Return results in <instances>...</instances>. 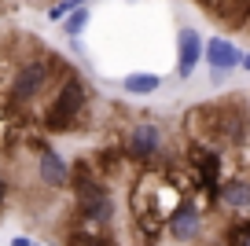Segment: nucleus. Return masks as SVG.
Returning a JSON list of instances; mask_svg holds the SVG:
<instances>
[{
	"label": "nucleus",
	"mask_w": 250,
	"mask_h": 246,
	"mask_svg": "<svg viewBox=\"0 0 250 246\" xmlns=\"http://www.w3.org/2000/svg\"><path fill=\"white\" fill-rule=\"evenodd\" d=\"M81 107H85V88H81V81H66V85H62V92L55 96V103L48 107L44 129L66 132V129L74 125V118L81 114Z\"/></svg>",
	"instance_id": "1"
},
{
	"label": "nucleus",
	"mask_w": 250,
	"mask_h": 246,
	"mask_svg": "<svg viewBox=\"0 0 250 246\" xmlns=\"http://www.w3.org/2000/svg\"><path fill=\"white\" fill-rule=\"evenodd\" d=\"M74 199H78V213L85 217V221H110V195L103 184H96V180H78V187H74Z\"/></svg>",
	"instance_id": "2"
},
{
	"label": "nucleus",
	"mask_w": 250,
	"mask_h": 246,
	"mask_svg": "<svg viewBox=\"0 0 250 246\" xmlns=\"http://www.w3.org/2000/svg\"><path fill=\"white\" fill-rule=\"evenodd\" d=\"M48 62H26L22 70L15 74V81H11V100H19V103H26V100H33V96L41 92V85L48 81Z\"/></svg>",
	"instance_id": "3"
},
{
	"label": "nucleus",
	"mask_w": 250,
	"mask_h": 246,
	"mask_svg": "<svg viewBox=\"0 0 250 246\" xmlns=\"http://www.w3.org/2000/svg\"><path fill=\"white\" fill-rule=\"evenodd\" d=\"M158 147H162V132L155 129V125H136L133 136H129V154H133L136 162H147L158 154Z\"/></svg>",
	"instance_id": "4"
},
{
	"label": "nucleus",
	"mask_w": 250,
	"mask_h": 246,
	"mask_svg": "<svg viewBox=\"0 0 250 246\" xmlns=\"http://www.w3.org/2000/svg\"><path fill=\"white\" fill-rule=\"evenodd\" d=\"M199 228H203V221H199V209L188 202V206H177L169 217V235L180 239V243H188V239H195Z\"/></svg>",
	"instance_id": "5"
},
{
	"label": "nucleus",
	"mask_w": 250,
	"mask_h": 246,
	"mask_svg": "<svg viewBox=\"0 0 250 246\" xmlns=\"http://www.w3.org/2000/svg\"><path fill=\"white\" fill-rule=\"evenodd\" d=\"M203 59V37L195 30H180V59H177V74L191 77L195 74V62Z\"/></svg>",
	"instance_id": "6"
},
{
	"label": "nucleus",
	"mask_w": 250,
	"mask_h": 246,
	"mask_svg": "<svg viewBox=\"0 0 250 246\" xmlns=\"http://www.w3.org/2000/svg\"><path fill=\"white\" fill-rule=\"evenodd\" d=\"M206 59H210L213 70H232V66H239V62H243V55L235 52L232 41L217 37V41H210V48H206Z\"/></svg>",
	"instance_id": "7"
},
{
	"label": "nucleus",
	"mask_w": 250,
	"mask_h": 246,
	"mask_svg": "<svg viewBox=\"0 0 250 246\" xmlns=\"http://www.w3.org/2000/svg\"><path fill=\"white\" fill-rule=\"evenodd\" d=\"M41 180H44L48 187H66V180H70L66 162H62L55 151H44V154H41Z\"/></svg>",
	"instance_id": "8"
},
{
	"label": "nucleus",
	"mask_w": 250,
	"mask_h": 246,
	"mask_svg": "<svg viewBox=\"0 0 250 246\" xmlns=\"http://www.w3.org/2000/svg\"><path fill=\"white\" fill-rule=\"evenodd\" d=\"M221 202L232 209H247L250 206V184L247 180H228V184H221Z\"/></svg>",
	"instance_id": "9"
},
{
	"label": "nucleus",
	"mask_w": 250,
	"mask_h": 246,
	"mask_svg": "<svg viewBox=\"0 0 250 246\" xmlns=\"http://www.w3.org/2000/svg\"><path fill=\"white\" fill-rule=\"evenodd\" d=\"M162 85L155 74H129L125 77V92H133V96H147V92H155V88Z\"/></svg>",
	"instance_id": "10"
},
{
	"label": "nucleus",
	"mask_w": 250,
	"mask_h": 246,
	"mask_svg": "<svg viewBox=\"0 0 250 246\" xmlns=\"http://www.w3.org/2000/svg\"><path fill=\"white\" fill-rule=\"evenodd\" d=\"M78 8H85V0H62V4H55V8L48 11V19H52V22H59V19H66L70 11H78Z\"/></svg>",
	"instance_id": "11"
},
{
	"label": "nucleus",
	"mask_w": 250,
	"mask_h": 246,
	"mask_svg": "<svg viewBox=\"0 0 250 246\" xmlns=\"http://www.w3.org/2000/svg\"><path fill=\"white\" fill-rule=\"evenodd\" d=\"M85 26H88V11H85V8L70 11V19H66V33H70V37H78Z\"/></svg>",
	"instance_id": "12"
},
{
	"label": "nucleus",
	"mask_w": 250,
	"mask_h": 246,
	"mask_svg": "<svg viewBox=\"0 0 250 246\" xmlns=\"http://www.w3.org/2000/svg\"><path fill=\"white\" fill-rule=\"evenodd\" d=\"M232 4L235 0H203V8L210 11V15H217V19H225L228 11H232Z\"/></svg>",
	"instance_id": "13"
},
{
	"label": "nucleus",
	"mask_w": 250,
	"mask_h": 246,
	"mask_svg": "<svg viewBox=\"0 0 250 246\" xmlns=\"http://www.w3.org/2000/svg\"><path fill=\"white\" fill-rule=\"evenodd\" d=\"M70 246H107V243H103V239H88V235H74Z\"/></svg>",
	"instance_id": "14"
},
{
	"label": "nucleus",
	"mask_w": 250,
	"mask_h": 246,
	"mask_svg": "<svg viewBox=\"0 0 250 246\" xmlns=\"http://www.w3.org/2000/svg\"><path fill=\"white\" fill-rule=\"evenodd\" d=\"M11 246H33V243H30L26 235H15V239H11Z\"/></svg>",
	"instance_id": "15"
},
{
	"label": "nucleus",
	"mask_w": 250,
	"mask_h": 246,
	"mask_svg": "<svg viewBox=\"0 0 250 246\" xmlns=\"http://www.w3.org/2000/svg\"><path fill=\"white\" fill-rule=\"evenodd\" d=\"M4 199H8V184H4V177H0V206H4Z\"/></svg>",
	"instance_id": "16"
},
{
	"label": "nucleus",
	"mask_w": 250,
	"mask_h": 246,
	"mask_svg": "<svg viewBox=\"0 0 250 246\" xmlns=\"http://www.w3.org/2000/svg\"><path fill=\"white\" fill-rule=\"evenodd\" d=\"M243 66H247V70H250V55H243Z\"/></svg>",
	"instance_id": "17"
},
{
	"label": "nucleus",
	"mask_w": 250,
	"mask_h": 246,
	"mask_svg": "<svg viewBox=\"0 0 250 246\" xmlns=\"http://www.w3.org/2000/svg\"><path fill=\"white\" fill-rule=\"evenodd\" d=\"M243 246H250V235H247V239H243Z\"/></svg>",
	"instance_id": "18"
}]
</instances>
